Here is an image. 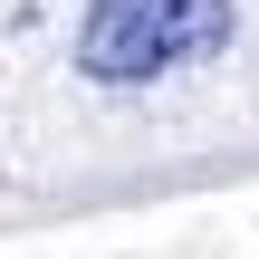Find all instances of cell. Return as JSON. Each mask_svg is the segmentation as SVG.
<instances>
[{
	"label": "cell",
	"instance_id": "6da1fadb",
	"mask_svg": "<svg viewBox=\"0 0 259 259\" xmlns=\"http://www.w3.org/2000/svg\"><path fill=\"white\" fill-rule=\"evenodd\" d=\"M240 0H87L77 19V67L96 87H154L211 48H231Z\"/></svg>",
	"mask_w": 259,
	"mask_h": 259
}]
</instances>
